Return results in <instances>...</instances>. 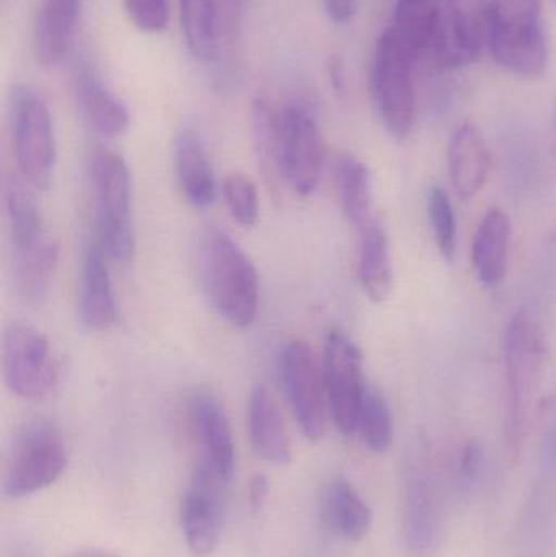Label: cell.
I'll use <instances>...</instances> for the list:
<instances>
[{
  "instance_id": "1",
  "label": "cell",
  "mask_w": 556,
  "mask_h": 557,
  "mask_svg": "<svg viewBox=\"0 0 556 557\" xmlns=\"http://www.w3.org/2000/svg\"><path fill=\"white\" fill-rule=\"evenodd\" d=\"M545 359L547 341L541 321L531 310L516 311L505 334V441L512 460L524 450Z\"/></svg>"
},
{
  "instance_id": "2",
  "label": "cell",
  "mask_w": 556,
  "mask_h": 557,
  "mask_svg": "<svg viewBox=\"0 0 556 557\" xmlns=\"http://www.w3.org/2000/svg\"><path fill=\"white\" fill-rule=\"evenodd\" d=\"M5 209L16 292L23 300L38 304L54 278L58 244L46 234L33 188L22 176H10L7 182Z\"/></svg>"
},
{
  "instance_id": "3",
  "label": "cell",
  "mask_w": 556,
  "mask_h": 557,
  "mask_svg": "<svg viewBox=\"0 0 556 557\" xmlns=\"http://www.w3.org/2000/svg\"><path fill=\"white\" fill-rule=\"evenodd\" d=\"M201 281L219 317L235 327L254 323L260 305L257 268L240 245L221 228H209L201 242Z\"/></svg>"
},
{
  "instance_id": "4",
  "label": "cell",
  "mask_w": 556,
  "mask_h": 557,
  "mask_svg": "<svg viewBox=\"0 0 556 557\" xmlns=\"http://www.w3.org/2000/svg\"><path fill=\"white\" fill-rule=\"evenodd\" d=\"M486 49L509 74L542 77L551 62L542 0H490Z\"/></svg>"
},
{
  "instance_id": "5",
  "label": "cell",
  "mask_w": 556,
  "mask_h": 557,
  "mask_svg": "<svg viewBox=\"0 0 556 557\" xmlns=\"http://www.w3.org/2000/svg\"><path fill=\"white\" fill-rule=\"evenodd\" d=\"M415 64V59L384 28L375 42L369 85L382 126L397 140L408 137L417 116Z\"/></svg>"
},
{
  "instance_id": "6",
  "label": "cell",
  "mask_w": 556,
  "mask_h": 557,
  "mask_svg": "<svg viewBox=\"0 0 556 557\" xmlns=\"http://www.w3.org/2000/svg\"><path fill=\"white\" fill-rule=\"evenodd\" d=\"M12 123L20 176L33 189L51 186L55 166V136L51 111L33 88L18 85L12 91Z\"/></svg>"
},
{
  "instance_id": "7",
  "label": "cell",
  "mask_w": 556,
  "mask_h": 557,
  "mask_svg": "<svg viewBox=\"0 0 556 557\" xmlns=\"http://www.w3.org/2000/svg\"><path fill=\"white\" fill-rule=\"evenodd\" d=\"M98 242L111 260L127 263L136 250L131 211L129 170L123 157L100 150L95 157Z\"/></svg>"
},
{
  "instance_id": "8",
  "label": "cell",
  "mask_w": 556,
  "mask_h": 557,
  "mask_svg": "<svg viewBox=\"0 0 556 557\" xmlns=\"http://www.w3.org/2000/svg\"><path fill=\"white\" fill-rule=\"evenodd\" d=\"M69 463L67 445L61 431L49 422H38L20 438L3 478V493L23 499L55 483Z\"/></svg>"
},
{
  "instance_id": "9",
  "label": "cell",
  "mask_w": 556,
  "mask_h": 557,
  "mask_svg": "<svg viewBox=\"0 0 556 557\" xmlns=\"http://www.w3.org/2000/svg\"><path fill=\"white\" fill-rule=\"evenodd\" d=\"M490 0H443L428 59L440 71L479 61L489 46Z\"/></svg>"
},
{
  "instance_id": "10",
  "label": "cell",
  "mask_w": 556,
  "mask_h": 557,
  "mask_svg": "<svg viewBox=\"0 0 556 557\" xmlns=\"http://www.w3.org/2000/svg\"><path fill=\"white\" fill-rule=\"evenodd\" d=\"M3 379L18 398L38 401L58 380V366L48 337L25 321L10 324L3 334Z\"/></svg>"
},
{
  "instance_id": "11",
  "label": "cell",
  "mask_w": 556,
  "mask_h": 557,
  "mask_svg": "<svg viewBox=\"0 0 556 557\" xmlns=\"http://www.w3.org/2000/svg\"><path fill=\"white\" fill-rule=\"evenodd\" d=\"M280 369L297 425L310 442L322 441L330 409L323 369L316 354L306 341H289L281 352Z\"/></svg>"
},
{
  "instance_id": "12",
  "label": "cell",
  "mask_w": 556,
  "mask_h": 557,
  "mask_svg": "<svg viewBox=\"0 0 556 557\" xmlns=\"http://www.w3.org/2000/svg\"><path fill=\"white\" fill-rule=\"evenodd\" d=\"M322 369L330 416L342 434H355L362 398L368 389L361 350L345 333L332 331L326 336Z\"/></svg>"
},
{
  "instance_id": "13",
  "label": "cell",
  "mask_w": 556,
  "mask_h": 557,
  "mask_svg": "<svg viewBox=\"0 0 556 557\" xmlns=\"http://www.w3.org/2000/svg\"><path fill=\"white\" fill-rule=\"evenodd\" d=\"M284 183L299 196L316 191L325 165V140L309 108L289 103L280 108Z\"/></svg>"
},
{
  "instance_id": "14",
  "label": "cell",
  "mask_w": 556,
  "mask_h": 557,
  "mask_svg": "<svg viewBox=\"0 0 556 557\" xmlns=\"http://www.w3.org/2000/svg\"><path fill=\"white\" fill-rule=\"evenodd\" d=\"M228 483L211 468L196 463L180 506L183 536L195 557L212 556L218 548Z\"/></svg>"
},
{
  "instance_id": "15",
  "label": "cell",
  "mask_w": 556,
  "mask_h": 557,
  "mask_svg": "<svg viewBox=\"0 0 556 557\" xmlns=\"http://www.w3.org/2000/svg\"><path fill=\"white\" fill-rule=\"evenodd\" d=\"M189 428L198 445V463L231 481L235 471V442L224 406L208 389L196 392L188 405Z\"/></svg>"
},
{
  "instance_id": "16",
  "label": "cell",
  "mask_w": 556,
  "mask_h": 557,
  "mask_svg": "<svg viewBox=\"0 0 556 557\" xmlns=\"http://www.w3.org/2000/svg\"><path fill=\"white\" fill-rule=\"evenodd\" d=\"M436 487L430 465L421 455H415L405 468L404 529L408 548L424 553L436 533Z\"/></svg>"
},
{
  "instance_id": "17",
  "label": "cell",
  "mask_w": 556,
  "mask_h": 557,
  "mask_svg": "<svg viewBox=\"0 0 556 557\" xmlns=\"http://www.w3.org/2000/svg\"><path fill=\"white\" fill-rule=\"evenodd\" d=\"M450 183L454 191L460 199H470L479 195L489 180L490 157L485 139L475 124L470 121H462L449 139Z\"/></svg>"
},
{
  "instance_id": "18",
  "label": "cell",
  "mask_w": 556,
  "mask_h": 557,
  "mask_svg": "<svg viewBox=\"0 0 556 557\" xmlns=\"http://www.w3.org/2000/svg\"><path fill=\"white\" fill-rule=\"evenodd\" d=\"M107 257L100 242H95L88 247L82 268L81 320L90 330H108L120 318Z\"/></svg>"
},
{
  "instance_id": "19",
  "label": "cell",
  "mask_w": 556,
  "mask_h": 557,
  "mask_svg": "<svg viewBox=\"0 0 556 557\" xmlns=\"http://www.w3.org/2000/svg\"><path fill=\"white\" fill-rule=\"evenodd\" d=\"M248 434L258 457L277 467H286L293 458L289 435L276 399L264 385L255 386L248 401Z\"/></svg>"
},
{
  "instance_id": "20",
  "label": "cell",
  "mask_w": 556,
  "mask_h": 557,
  "mask_svg": "<svg viewBox=\"0 0 556 557\" xmlns=\"http://www.w3.org/2000/svg\"><path fill=\"white\" fill-rule=\"evenodd\" d=\"M512 224L502 209H490L473 235L472 263L477 276L486 287L505 281L511 253Z\"/></svg>"
},
{
  "instance_id": "21",
  "label": "cell",
  "mask_w": 556,
  "mask_h": 557,
  "mask_svg": "<svg viewBox=\"0 0 556 557\" xmlns=\"http://www.w3.org/2000/svg\"><path fill=\"white\" fill-rule=\"evenodd\" d=\"M75 100L84 123L98 136L118 137L129 126L126 104L103 82L82 67L75 78Z\"/></svg>"
},
{
  "instance_id": "22",
  "label": "cell",
  "mask_w": 556,
  "mask_h": 557,
  "mask_svg": "<svg viewBox=\"0 0 556 557\" xmlns=\"http://www.w3.org/2000/svg\"><path fill=\"white\" fill-rule=\"evenodd\" d=\"M176 180L189 205L208 208L215 201V180L201 136L193 129H182L173 147Z\"/></svg>"
},
{
  "instance_id": "23",
  "label": "cell",
  "mask_w": 556,
  "mask_h": 557,
  "mask_svg": "<svg viewBox=\"0 0 556 557\" xmlns=\"http://www.w3.org/2000/svg\"><path fill=\"white\" fill-rule=\"evenodd\" d=\"M81 10L82 0H42L35 23V51L41 64H59L69 54Z\"/></svg>"
},
{
  "instance_id": "24",
  "label": "cell",
  "mask_w": 556,
  "mask_h": 557,
  "mask_svg": "<svg viewBox=\"0 0 556 557\" xmlns=\"http://www.w3.org/2000/svg\"><path fill=\"white\" fill-rule=\"evenodd\" d=\"M358 277L362 290L375 304H385L394 294L395 276L391 245L381 222L372 221L359 232Z\"/></svg>"
},
{
  "instance_id": "25",
  "label": "cell",
  "mask_w": 556,
  "mask_h": 557,
  "mask_svg": "<svg viewBox=\"0 0 556 557\" xmlns=\"http://www.w3.org/2000/svg\"><path fill=\"white\" fill-rule=\"evenodd\" d=\"M443 0H397L385 26L395 41L415 59L428 58Z\"/></svg>"
},
{
  "instance_id": "26",
  "label": "cell",
  "mask_w": 556,
  "mask_h": 557,
  "mask_svg": "<svg viewBox=\"0 0 556 557\" xmlns=\"http://www.w3.org/2000/svg\"><path fill=\"white\" fill-rule=\"evenodd\" d=\"M325 512L330 525L349 542H361L372 525L368 503L348 480L335 478L325 491Z\"/></svg>"
},
{
  "instance_id": "27",
  "label": "cell",
  "mask_w": 556,
  "mask_h": 557,
  "mask_svg": "<svg viewBox=\"0 0 556 557\" xmlns=\"http://www.w3.org/2000/svg\"><path fill=\"white\" fill-rule=\"evenodd\" d=\"M336 182L346 219L356 231H365L374 221L372 178L368 165L351 153H343L336 162Z\"/></svg>"
},
{
  "instance_id": "28",
  "label": "cell",
  "mask_w": 556,
  "mask_h": 557,
  "mask_svg": "<svg viewBox=\"0 0 556 557\" xmlns=\"http://www.w3.org/2000/svg\"><path fill=\"white\" fill-rule=\"evenodd\" d=\"M180 22L193 58L214 62L219 54V13L215 0H180Z\"/></svg>"
},
{
  "instance_id": "29",
  "label": "cell",
  "mask_w": 556,
  "mask_h": 557,
  "mask_svg": "<svg viewBox=\"0 0 556 557\" xmlns=\"http://www.w3.org/2000/svg\"><path fill=\"white\" fill-rule=\"evenodd\" d=\"M251 120L255 150L264 176L274 185L284 183L280 108L273 107L267 98H257L251 108Z\"/></svg>"
},
{
  "instance_id": "30",
  "label": "cell",
  "mask_w": 556,
  "mask_h": 557,
  "mask_svg": "<svg viewBox=\"0 0 556 557\" xmlns=\"http://www.w3.org/2000/svg\"><path fill=\"white\" fill-rule=\"evenodd\" d=\"M358 431L369 450L385 454L394 442V416L385 396L368 386L359 411Z\"/></svg>"
},
{
  "instance_id": "31",
  "label": "cell",
  "mask_w": 556,
  "mask_h": 557,
  "mask_svg": "<svg viewBox=\"0 0 556 557\" xmlns=\"http://www.w3.org/2000/svg\"><path fill=\"white\" fill-rule=\"evenodd\" d=\"M428 218L441 257L453 261L457 248V221L453 202L443 186H433L428 193Z\"/></svg>"
},
{
  "instance_id": "32",
  "label": "cell",
  "mask_w": 556,
  "mask_h": 557,
  "mask_svg": "<svg viewBox=\"0 0 556 557\" xmlns=\"http://www.w3.org/2000/svg\"><path fill=\"white\" fill-rule=\"evenodd\" d=\"M225 205L232 218L242 227H255L260 218V198L254 180L244 173H231L222 185Z\"/></svg>"
},
{
  "instance_id": "33",
  "label": "cell",
  "mask_w": 556,
  "mask_h": 557,
  "mask_svg": "<svg viewBox=\"0 0 556 557\" xmlns=\"http://www.w3.org/2000/svg\"><path fill=\"white\" fill-rule=\"evenodd\" d=\"M131 22L144 33L163 32L169 25V0H124Z\"/></svg>"
},
{
  "instance_id": "34",
  "label": "cell",
  "mask_w": 556,
  "mask_h": 557,
  "mask_svg": "<svg viewBox=\"0 0 556 557\" xmlns=\"http://www.w3.org/2000/svg\"><path fill=\"white\" fill-rule=\"evenodd\" d=\"M326 15L336 25H346L351 22L358 9V0H323Z\"/></svg>"
},
{
  "instance_id": "35",
  "label": "cell",
  "mask_w": 556,
  "mask_h": 557,
  "mask_svg": "<svg viewBox=\"0 0 556 557\" xmlns=\"http://www.w3.org/2000/svg\"><path fill=\"white\" fill-rule=\"evenodd\" d=\"M480 467H482V451L475 444L467 445L464 448L462 457H460V476L470 483V481L475 480Z\"/></svg>"
},
{
  "instance_id": "36",
  "label": "cell",
  "mask_w": 556,
  "mask_h": 557,
  "mask_svg": "<svg viewBox=\"0 0 556 557\" xmlns=\"http://www.w3.org/2000/svg\"><path fill=\"white\" fill-rule=\"evenodd\" d=\"M268 496H270V481H268L264 474H255V476L251 478L250 486H248V500H250L251 509H263Z\"/></svg>"
},
{
  "instance_id": "37",
  "label": "cell",
  "mask_w": 556,
  "mask_h": 557,
  "mask_svg": "<svg viewBox=\"0 0 556 557\" xmlns=\"http://www.w3.org/2000/svg\"><path fill=\"white\" fill-rule=\"evenodd\" d=\"M329 75L332 82L333 90L338 95L346 94V72L342 59L338 55H332L329 61Z\"/></svg>"
},
{
  "instance_id": "38",
  "label": "cell",
  "mask_w": 556,
  "mask_h": 557,
  "mask_svg": "<svg viewBox=\"0 0 556 557\" xmlns=\"http://www.w3.org/2000/svg\"><path fill=\"white\" fill-rule=\"evenodd\" d=\"M72 557H120L114 555V553L108 552V549L103 548H88L82 549V552L75 553Z\"/></svg>"
},
{
  "instance_id": "39",
  "label": "cell",
  "mask_w": 556,
  "mask_h": 557,
  "mask_svg": "<svg viewBox=\"0 0 556 557\" xmlns=\"http://www.w3.org/2000/svg\"><path fill=\"white\" fill-rule=\"evenodd\" d=\"M9 557H36L35 555H33V552L32 549L28 548V546H23V545H20V546H15V548L12 549V552H10V556Z\"/></svg>"
},
{
  "instance_id": "40",
  "label": "cell",
  "mask_w": 556,
  "mask_h": 557,
  "mask_svg": "<svg viewBox=\"0 0 556 557\" xmlns=\"http://www.w3.org/2000/svg\"><path fill=\"white\" fill-rule=\"evenodd\" d=\"M554 2L556 3V0H554Z\"/></svg>"
}]
</instances>
